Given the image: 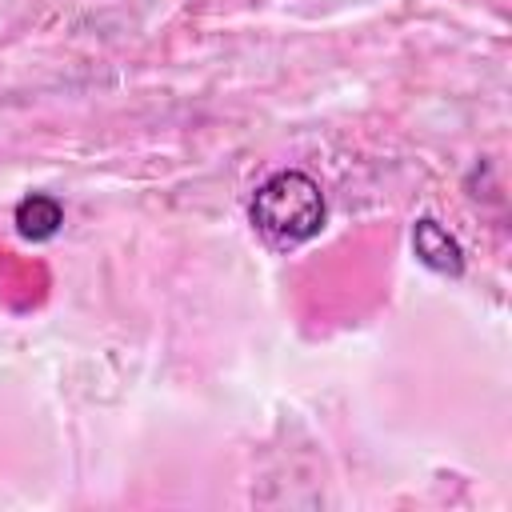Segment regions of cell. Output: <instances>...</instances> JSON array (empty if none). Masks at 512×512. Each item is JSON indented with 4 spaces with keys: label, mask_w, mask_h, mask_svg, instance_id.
I'll use <instances>...</instances> for the list:
<instances>
[{
    "label": "cell",
    "mask_w": 512,
    "mask_h": 512,
    "mask_svg": "<svg viewBox=\"0 0 512 512\" xmlns=\"http://www.w3.org/2000/svg\"><path fill=\"white\" fill-rule=\"evenodd\" d=\"M248 220L256 224V232L264 240L292 248V244H308L312 236H320V228L328 220V204H324L320 184L308 172L280 168L252 192Z\"/></svg>",
    "instance_id": "1"
},
{
    "label": "cell",
    "mask_w": 512,
    "mask_h": 512,
    "mask_svg": "<svg viewBox=\"0 0 512 512\" xmlns=\"http://www.w3.org/2000/svg\"><path fill=\"white\" fill-rule=\"evenodd\" d=\"M412 252L424 268L440 276H464V248L436 216H420L412 224Z\"/></svg>",
    "instance_id": "2"
},
{
    "label": "cell",
    "mask_w": 512,
    "mask_h": 512,
    "mask_svg": "<svg viewBox=\"0 0 512 512\" xmlns=\"http://www.w3.org/2000/svg\"><path fill=\"white\" fill-rule=\"evenodd\" d=\"M12 224H16V232H20L24 240L44 244V240H52V236L60 232V224H64V204H60L56 196H48V192H28V196L16 204Z\"/></svg>",
    "instance_id": "3"
}]
</instances>
